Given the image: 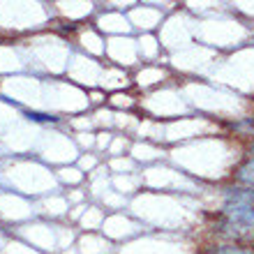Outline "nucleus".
Segmentation results:
<instances>
[{
    "label": "nucleus",
    "instance_id": "nucleus-4",
    "mask_svg": "<svg viewBox=\"0 0 254 254\" xmlns=\"http://www.w3.org/2000/svg\"><path fill=\"white\" fill-rule=\"evenodd\" d=\"M213 254H254L252 245H241V243H227V245H217Z\"/></svg>",
    "mask_w": 254,
    "mask_h": 254
},
{
    "label": "nucleus",
    "instance_id": "nucleus-2",
    "mask_svg": "<svg viewBox=\"0 0 254 254\" xmlns=\"http://www.w3.org/2000/svg\"><path fill=\"white\" fill-rule=\"evenodd\" d=\"M224 203H243V206H254V188H229L224 192Z\"/></svg>",
    "mask_w": 254,
    "mask_h": 254
},
{
    "label": "nucleus",
    "instance_id": "nucleus-6",
    "mask_svg": "<svg viewBox=\"0 0 254 254\" xmlns=\"http://www.w3.org/2000/svg\"><path fill=\"white\" fill-rule=\"evenodd\" d=\"M252 150H254V141H252Z\"/></svg>",
    "mask_w": 254,
    "mask_h": 254
},
{
    "label": "nucleus",
    "instance_id": "nucleus-1",
    "mask_svg": "<svg viewBox=\"0 0 254 254\" xmlns=\"http://www.w3.org/2000/svg\"><path fill=\"white\" fill-rule=\"evenodd\" d=\"M222 217L234 222L238 227L254 231V206H243V203H224L222 206Z\"/></svg>",
    "mask_w": 254,
    "mask_h": 254
},
{
    "label": "nucleus",
    "instance_id": "nucleus-3",
    "mask_svg": "<svg viewBox=\"0 0 254 254\" xmlns=\"http://www.w3.org/2000/svg\"><path fill=\"white\" fill-rule=\"evenodd\" d=\"M234 178L241 183V185H245V188H254V157H248L245 162L238 164Z\"/></svg>",
    "mask_w": 254,
    "mask_h": 254
},
{
    "label": "nucleus",
    "instance_id": "nucleus-5",
    "mask_svg": "<svg viewBox=\"0 0 254 254\" xmlns=\"http://www.w3.org/2000/svg\"><path fill=\"white\" fill-rule=\"evenodd\" d=\"M33 121H56L54 116H40V114H28Z\"/></svg>",
    "mask_w": 254,
    "mask_h": 254
}]
</instances>
